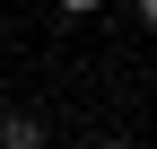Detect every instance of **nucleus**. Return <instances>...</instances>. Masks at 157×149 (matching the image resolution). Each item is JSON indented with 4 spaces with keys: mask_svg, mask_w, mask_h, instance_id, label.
Wrapping results in <instances>:
<instances>
[{
    "mask_svg": "<svg viewBox=\"0 0 157 149\" xmlns=\"http://www.w3.org/2000/svg\"><path fill=\"white\" fill-rule=\"evenodd\" d=\"M0 149H44V132H35V114H9V123H0Z\"/></svg>",
    "mask_w": 157,
    "mask_h": 149,
    "instance_id": "nucleus-1",
    "label": "nucleus"
},
{
    "mask_svg": "<svg viewBox=\"0 0 157 149\" xmlns=\"http://www.w3.org/2000/svg\"><path fill=\"white\" fill-rule=\"evenodd\" d=\"M140 26H157V0H140Z\"/></svg>",
    "mask_w": 157,
    "mask_h": 149,
    "instance_id": "nucleus-2",
    "label": "nucleus"
},
{
    "mask_svg": "<svg viewBox=\"0 0 157 149\" xmlns=\"http://www.w3.org/2000/svg\"><path fill=\"white\" fill-rule=\"evenodd\" d=\"M87 149H131V140H87Z\"/></svg>",
    "mask_w": 157,
    "mask_h": 149,
    "instance_id": "nucleus-3",
    "label": "nucleus"
}]
</instances>
